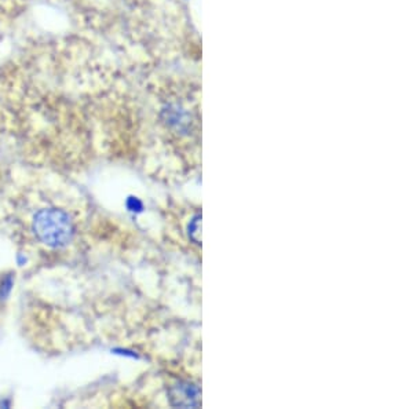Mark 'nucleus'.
Segmentation results:
<instances>
[{
  "label": "nucleus",
  "mask_w": 413,
  "mask_h": 409,
  "mask_svg": "<svg viewBox=\"0 0 413 409\" xmlns=\"http://www.w3.org/2000/svg\"><path fill=\"white\" fill-rule=\"evenodd\" d=\"M168 394L174 407L196 408L200 405V390L193 383L180 382L170 389Z\"/></svg>",
  "instance_id": "f03ea898"
},
{
  "label": "nucleus",
  "mask_w": 413,
  "mask_h": 409,
  "mask_svg": "<svg viewBox=\"0 0 413 409\" xmlns=\"http://www.w3.org/2000/svg\"><path fill=\"white\" fill-rule=\"evenodd\" d=\"M14 281H15V276L13 271L0 273V313L6 307V303L10 299Z\"/></svg>",
  "instance_id": "7ed1b4c3"
},
{
  "label": "nucleus",
  "mask_w": 413,
  "mask_h": 409,
  "mask_svg": "<svg viewBox=\"0 0 413 409\" xmlns=\"http://www.w3.org/2000/svg\"><path fill=\"white\" fill-rule=\"evenodd\" d=\"M32 230L39 241L50 248H64L75 237L69 214L60 208H44L34 217Z\"/></svg>",
  "instance_id": "f257e3e1"
},
{
  "label": "nucleus",
  "mask_w": 413,
  "mask_h": 409,
  "mask_svg": "<svg viewBox=\"0 0 413 409\" xmlns=\"http://www.w3.org/2000/svg\"><path fill=\"white\" fill-rule=\"evenodd\" d=\"M128 207H130V210L131 211H135V208H137V211H140L141 208H142V204L137 200V199H134V197H131L130 200H128Z\"/></svg>",
  "instance_id": "39448f33"
},
{
  "label": "nucleus",
  "mask_w": 413,
  "mask_h": 409,
  "mask_svg": "<svg viewBox=\"0 0 413 409\" xmlns=\"http://www.w3.org/2000/svg\"><path fill=\"white\" fill-rule=\"evenodd\" d=\"M189 237L196 243V244H200L201 239V215H196L191 218V221L189 223L188 226Z\"/></svg>",
  "instance_id": "20e7f679"
}]
</instances>
